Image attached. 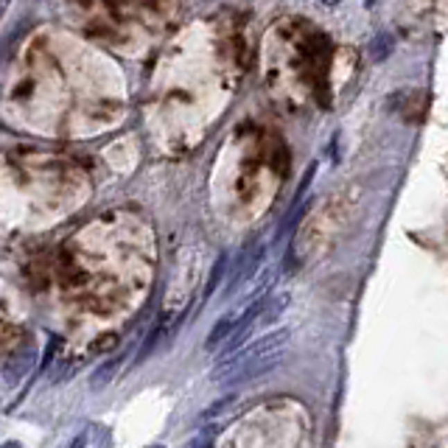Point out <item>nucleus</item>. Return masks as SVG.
I'll list each match as a JSON object with an SVG mask.
<instances>
[{
    "label": "nucleus",
    "instance_id": "f257e3e1",
    "mask_svg": "<svg viewBox=\"0 0 448 448\" xmlns=\"http://www.w3.org/2000/svg\"><path fill=\"white\" fill-rule=\"evenodd\" d=\"M288 328H280V331H272L261 339H255L252 345L247 347H239L233 356L227 359H218V364L213 367L210 379L216 384H224V387H233V384H241V381H252L264 372L275 370L288 347Z\"/></svg>",
    "mask_w": 448,
    "mask_h": 448
},
{
    "label": "nucleus",
    "instance_id": "f03ea898",
    "mask_svg": "<svg viewBox=\"0 0 448 448\" xmlns=\"http://www.w3.org/2000/svg\"><path fill=\"white\" fill-rule=\"evenodd\" d=\"M34 359H37L34 345H20L17 353L3 364V381H6V384H17V381L26 376V372L31 370Z\"/></svg>",
    "mask_w": 448,
    "mask_h": 448
},
{
    "label": "nucleus",
    "instance_id": "7ed1b4c3",
    "mask_svg": "<svg viewBox=\"0 0 448 448\" xmlns=\"http://www.w3.org/2000/svg\"><path fill=\"white\" fill-rule=\"evenodd\" d=\"M261 261H264V247H255L250 255H244V258H241V264L236 266L233 280L227 283V294H233V291H236V288H239V286H241L247 277H252V272L261 266Z\"/></svg>",
    "mask_w": 448,
    "mask_h": 448
},
{
    "label": "nucleus",
    "instance_id": "20e7f679",
    "mask_svg": "<svg viewBox=\"0 0 448 448\" xmlns=\"http://www.w3.org/2000/svg\"><path fill=\"white\" fill-rule=\"evenodd\" d=\"M233 328H236V314H224V317H218V322L213 325V331H210V334H207V339H205V350H216V347H221L224 342L230 339Z\"/></svg>",
    "mask_w": 448,
    "mask_h": 448
},
{
    "label": "nucleus",
    "instance_id": "39448f33",
    "mask_svg": "<svg viewBox=\"0 0 448 448\" xmlns=\"http://www.w3.org/2000/svg\"><path fill=\"white\" fill-rule=\"evenodd\" d=\"M224 269H227V252H221V255L216 258V264H213V269H210V277H207V286L202 288V303H207L210 294L218 288V283H221V277H224Z\"/></svg>",
    "mask_w": 448,
    "mask_h": 448
},
{
    "label": "nucleus",
    "instance_id": "423d86ee",
    "mask_svg": "<svg viewBox=\"0 0 448 448\" xmlns=\"http://www.w3.org/2000/svg\"><path fill=\"white\" fill-rule=\"evenodd\" d=\"M115 370H118V359H107L96 372H93V390H104L110 384V379L115 376Z\"/></svg>",
    "mask_w": 448,
    "mask_h": 448
},
{
    "label": "nucleus",
    "instance_id": "0eeeda50",
    "mask_svg": "<svg viewBox=\"0 0 448 448\" xmlns=\"http://www.w3.org/2000/svg\"><path fill=\"white\" fill-rule=\"evenodd\" d=\"M85 440H87V437H85V434H79V437H76V440H73V442H70L67 448H85Z\"/></svg>",
    "mask_w": 448,
    "mask_h": 448
},
{
    "label": "nucleus",
    "instance_id": "6e6552de",
    "mask_svg": "<svg viewBox=\"0 0 448 448\" xmlns=\"http://www.w3.org/2000/svg\"><path fill=\"white\" fill-rule=\"evenodd\" d=\"M9 3H12V0H0V20H3V15L9 12Z\"/></svg>",
    "mask_w": 448,
    "mask_h": 448
},
{
    "label": "nucleus",
    "instance_id": "1a4fd4ad",
    "mask_svg": "<svg viewBox=\"0 0 448 448\" xmlns=\"http://www.w3.org/2000/svg\"><path fill=\"white\" fill-rule=\"evenodd\" d=\"M0 448H20V442H17V440H9V442H3Z\"/></svg>",
    "mask_w": 448,
    "mask_h": 448
},
{
    "label": "nucleus",
    "instance_id": "9d476101",
    "mask_svg": "<svg viewBox=\"0 0 448 448\" xmlns=\"http://www.w3.org/2000/svg\"><path fill=\"white\" fill-rule=\"evenodd\" d=\"M148 448H163V445H148Z\"/></svg>",
    "mask_w": 448,
    "mask_h": 448
}]
</instances>
